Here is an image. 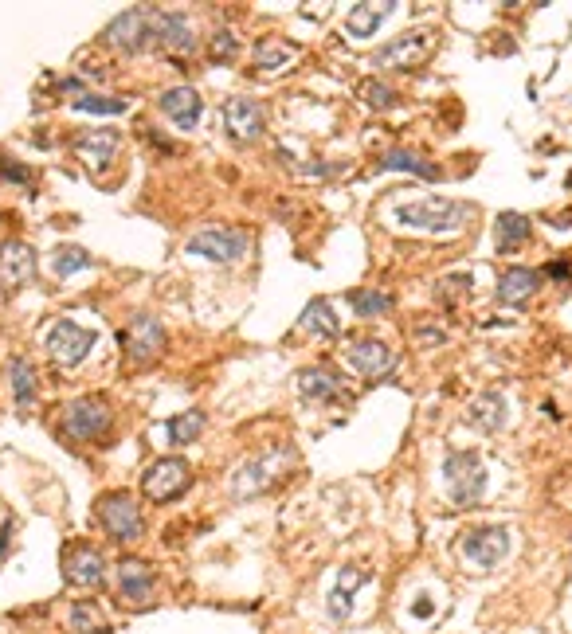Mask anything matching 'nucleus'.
I'll return each mask as SVG.
<instances>
[{"mask_svg": "<svg viewBox=\"0 0 572 634\" xmlns=\"http://www.w3.org/2000/svg\"><path fill=\"white\" fill-rule=\"evenodd\" d=\"M431 51H435V32L431 28H416V32H404V36L388 40L373 55V67H381V71H412V67L428 63Z\"/></svg>", "mask_w": 572, "mask_h": 634, "instance_id": "423d86ee", "label": "nucleus"}, {"mask_svg": "<svg viewBox=\"0 0 572 634\" xmlns=\"http://www.w3.org/2000/svg\"><path fill=\"white\" fill-rule=\"evenodd\" d=\"M459 548H463V560L475 564L478 572H494L510 556V529L506 525H475Z\"/></svg>", "mask_w": 572, "mask_h": 634, "instance_id": "6e6552de", "label": "nucleus"}, {"mask_svg": "<svg viewBox=\"0 0 572 634\" xmlns=\"http://www.w3.org/2000/svg\"><path fill=\"white\" fill-rule=\"evenodd\" d=\"M200 431H204V411H181V415L169 419V443L173 447H189Z\"/></svg>", "mask_w": 572, "mask_h": 634, "instance_id": "72a5a7b5", "label": "nucleus"}, {"mask_svg": "<svg viewBox=\"0 0 572 634\" xmlns=\"http://www.w3.org/2000/svg\"><path fill=\"white\" fill-rule=\"evenodd\" d=\"M12 529H16V521H12V517H4V529H0V556L8 552V537H12Z\"/></svg>", "mask_w": 572, "mask_h": 634, "instance_id": "ea45409f", "label": "nucleus"}, {"mask_svg": "<svg viewBox=\"0 0 572 634\" xmlns=\"http://www.w3.org/2000/svg\"><path fill=\"white\" fill-rule=\"evenodd\" d=\"M8 376H12V400H16V408L28 411L36 404V388H40L36 364L24 361V357H12V361H8Z\"/></svg>", "mask_w": 572, "mask_h": 634, "instance_id": "c85d7f7f", "label": "nucleus"}, {"mask_svg": "<svg viewBox=\"0 0 572 634\" xmlns=\"http://www.w3.org/2000/svg\"><path fill=\"white\" fill-rule=\"evenodd\" d=\"M98 333L87 325H75V321H55L48 333V353L55 364L63 368H75V364L87 361V353L95 349Z\"/></svg>", "mask_w": 572, "mask_h": 634, "instance_id": "9b49d317", "label": "nucleus"}, {"mask_svg": "<svg viewBox=\"0 0 572 634\" xmlns=\"http://www.w3.org/2000/svg\"><path fill=\"white\" fill-rule=\"evenodd\" d=\"M294 384H298V396H302V400H314V404H337V400L349 396V384L337 376L334 368H326V364L298 368V372H294Z\"/></svg>", "mask_w": 572, "mask_h": 634, "instance_id": "4468645a", "label": "nucleus"}, {"mask_svg": "<svg viewBox=\"0 0 572 634\" xmlns=\"http://www.w3.org/2000/svg\"><path fill=\"white\" fill-rule=\"evenodd\" d=\"M0 181L4 184H32V169L12 161V157H0Z\"/></svg>", "mask_w": 572, "mask_h": 634, "instance_id": "4c0bfd02", "label": "nucleus"}, {"mask_svg": "<svg viewBox=\"0 0 572 634\" xmlns=\"http://www.w3.org/2000/svg\"><path fill=\"white\" fill-rule=\"evenodd\" d=\"M185 251L196 255V259H208V263H236V259H243V251H247V235L239 227L212 224L204 227V231H196V235H189Z\"/></svg>", "mask_w": 572, "mask_h": 634, "instance_id": "1a4fd4ad", "label": "nucleus"}, {"mask_svg": "<svg viewBox=\"0 0 572 634\" xmlns=\"http://www.w3.org/2000/svg\"><path fill=\"white\" fill-rule=\"evenodd\" d=\"M161 345H165V325L153 314H138L122 329V349H126L130 361H138V364L153 361V357L161 353Z\"/></svg>", "mask_w": 572, "mask_h": 634, "instance_id": "2eb2a0df", "label": "nucleus"}, {"mask_svg": "<svg viewBox=\"0 0 572 634\" xmlns=\"http://www.w3.org/2000/svg\"><path fill=\"white\" fill-rule=\"evenodd\" d=\"M541 278L545 274L533 271V267H510V271L498 278V302L502 306H525L541 290Z\"/></svg>", "mask_w": 572, "mask_h": 634, "instance_id": "b1692460", "label": "nucleus"}, {"mask_svg": "<svg viewBox=\"0 0 572 634\" xmlns=\"http://www.w3.org/2000/svg\"><path fill=\"white\" fill-rule=\"evenodd\" d=\"M51 271H55V278H75V274L83 271H95V259L83 247H59L51 255Z\"/></svg>", "mask_w": 572, "mask_h": 634, "instance_id": "7c9ffc66", "label": "nucleus"}, {"mask_svg": "<svg viewBox=\"0 0 572 634\" xmlns=\"http://www.w3.org/2000/svg\"><path fill=\"white\" fill-rule=\"evenodd\" d=\"M95 513H98V525L106 529V537L118 544H134L142 541L145 533V521H142V509L138 501L130 498L126 490H110L95 501Z\"/></svg>", "mask_w": 572, "mask_h": 634, "instance_id": "20e7f679", "label": "nucleus"}, {"mask_svg": "<svg viewBox=\"0 0 572 634\" xmlns=\"http://www.w3.org/2000/svg\"><path fill=\"white\" fill-rule=\"evenodd\" d=\"M220 118H224V130H228L232 141H239V145L259 141V137H263V126H267L263 106H259L255 98H228V102L220 106Z\"/></svg>", "mask_w": 572, "mask_h": 634, "instance_id": "dca6fc26", "label": "nucleus"}, {"mask_svg": "<svg viewBox=\"0 0 572 634\" xmlns=\"http://www.w3.org/2000/svg\"><path fill=\"white\" fill-rule=\"evenodd\" d=\"M239 55V40L236 32H228V28H220L212 40H208V59L212 63H236Z\"/></svg>", "mask_w": 572, "mask_h": 634, "instance_id": "e433bc0d", "label": "nucleus"}, {"mask_svg": "<svg viewBox=\"0 0 572 634\" xmlns=\"http://www.w3.org/2000/svg\"><path fill=\"white\" fill-rule=\"evenodd\" d=\"M189 486H192V470L185 458H161V462H153V466L145 470V478H142L145 498L157 501V505L177 501Z\"/></svg>", "mask_w": 572, "mask_h": 634, "instance_id": "9d476101", "label": "nucleus"}, {"mask_svg": "<svg viewBox=\"0 0 572 634\" xmlns=\"http://www.w3.org/2000/svg\"><path fill=\"white\" fill-rule=\"evenodd\" d=\"M294 466H298V451L290 443H271V447H263L255 454L247 466H239L236 478H232V494L239 501L259 498V494L275 490Z\"/></svg>", "mask_w": 572, "mask_h": 634, "instance_id": "f03ea898", "label": "nucleus"}, {"mask_svg": "<svg viewBox=\"0 0 572 634\" xmlns=\"http://www.w3.org/2000/svg\"><path fill=\"white\" fill-rule=\"evenodd\" d=\"M467 423L482 431V435H498L506 423H510V400H506V392H498V388H490V392H482L471 400V408H467Z\"/></svg>", "mask_w": 572, "mask_h": 634, "instance_id": "aec40b11", "label": "nucleus"}, {"mask_svg": "<svg viewBox=\"0 0 572 634\" xmlns=\"http://www.w3.org/2000/svg\"><path fill=\"white\" fill-rule=\"evenodd\" d=\"M63 580L75 588H102L106 584V560L95 544L75 541L63 548Z\"/></svg>", "mask_w": 572, "mask_h": 634, "instance_id": "ddd939ff", "label": "nucleus"}, {"mask_svg": "<svg viewBox=\"0 0 572 634\" xmlns=\"http://www.w3.org/2000/svg\"><path fill=\"white\" fill-rule=\"evenodd\" d=\"M102 44L118 47V51H126V55H142L145 47L153 44V8H149V4H138V8L118 12V16L106 24Z\"/></svg>", "mask_w": 572, "mask_h": 634, "instance_id": "39448f33", "label": "nucleus"}, {"mask_svg": "<svg viewBox=\"0 0 572 634\" xmlns=\"http://www.w3.org/2000/svg\"><path fill=\"white\" fill-rule=\"evenodd\" d=\"M114 580H118V595L126 599V603H134V607H145L149 599H153V588H157V576H153V568L138 560V556H126V560H118V568H114Z\"/></svg>", "mask_w": 572, "mask_h": 634, "instance_id": "f3484780", "label": "nucleus"}, {"mask_svg": "<svg viewBox=\"0 0 572 634\" xmlns=\"http://www.w3.org/2000/svg\"><path fill=\"white\" fill-rule=\"evenodd\" d=\"M71 110H79V114H126V98H106V94L83 91L79 98H71Z\"/></svg>", "mask_w": 572, "mask_h": 634, "instance_id": "f704fd0d", "label": "nucleus"}, {"mask_svg": "<svg viewBox=\"0 0 572 634\" xmlns=\"http://www.w3.org/2000/svg\"><path fill=\"white\" fill-rule=\"evenodd\" d=\"M71 631L75 634H114L106 615L98 611V603H75L71 607Z\"/></svg>", "mask_w": 572, "mask_h": 634, "instance_id": "473e14b6", "label": "nucleus"}, {"mask_svg": "<svg viewBox=\"0 0 572 634\" xmlns=\"http://www.w3.org/2000/svg\"><path fill=\"white\" fill-rule=\"evenodd\" d=\"M545 274H549V278H572V267L569 263H549Z\"/></svg>", "mask_w": 572, "mask_h": 634, "instance_id": "58836bf2", "label": "nucleus"}, {"mask_svg": "<svg viewBox=\"0 0 572 634\" xmlns=\"http://www.w3.org/2000/svg\"><path fill=\"white\" fill-rule=\"evenodd\" d=\"M349 306L357 317H381L396 306V298L388 290H349Z\"/></svg>", "mask_w": 572, "mask_h": 634, "instance_id": "2f4dec72", "label": "nucleus"}, {"mask_svg": "<svg viewBox=\"0 0 572 634\" xmlns=\"http://www.w3.org/2000/svg\"><path fill=\"white\" fill-rule=\"evenodd\" d=\"M110 423H114V411H110V404L102 396H79V400H71L63 408V427L79 443H91L98 435H106Z\"/></svg>", "mask_w": 572, "mask_h": 634, "instance_id": "0eeeda50", "label": "nucleus"}, {"mask_svg": "<svg viewBox=\"0 0 572 634\" xmlns=\"http://www.w3.org/2000/svg\"><path fill=\"white\" fill-rule=\"evenodd\" d=\"M392 0H384V4H353L349 8V16H345V36H353V40H369V36H377L381 32V24L392 16Z\"/></svg>", "mask_w": 572, "mask_h": 634, "instance_id": "393cba45", "label": "nucleus"}, {"mask_svg": "<svg viewBox=\"0 0 572 634\" xmlns=\"http://www.w3.org/2000/svg\"><path fill=\"white\" fill-rule=\"evenodd\" d=\"M32 278H36V247H28L24 239L0 243V286L20 290Z\"/></svg>", "mask_w": 572, "mask_h": 634, "instance_id": "a211bd4d", "label": "nucleus"}, {"mask_svg": "<svg viewBox=\"0 0 572 634\" xmlns=\"http://www.w3.org/2000/svg\"><path fill=\"white\" fill-rule=\"evenodd\" d=\"M161 114L173 118V126H177L181 134H192V130L200 126L204 102H200V94L192 91V87H169V91L161 94Z\"/></svg>", "mask_w": 572, "mask_h": 634, "instance_id": "4be33fe9", "label": "nucleus"}, {"mask_svg": "<svg viewBox=\"0 0 572 634\" xmlns=\"http://www.w3.org/2000/svg\"><path fill=\"white\" fill-rule=\"evenodd\" d=\"M71 149L91 165V169H106L114 161V153L122 149V134L118 130H79L71 137Z\"/></svg>", "mask_w": 572, "mask_h": 634, "instance_id": "412c9836", "label": "nucleus"}, {"mask_svg": "<svg viewBox=\"0 0 572 634\" xmlns=\"http://www.w3.org/2000/svg\"><path fill=\"white\" fill-rule=\"evenodd\" d=\"M298 329L310 333V337H318V341H334V337H341V321H337L334 306H330L326 298H314V302L302 310Z\"/></svg>", "mask_w": 572, "mask_h": 634, "instance_id": "bb28decb", "label": "nucleus"}, {"mask_svg": "<svg viewBox=\"0 0 572 634\" xmlns=\"http://www.w3.org/2000/svg\"><path fill=\"white\" fill-rule=\"evenodd\" d=\"M533 235V220L522 216V212H498L494 220V243H498V255H514L522 251Z\"/></svg>", "mask_w": 572, "mask_h": 634, "instance_id": "a878e982", "label": "nucleus"}, {"mask_svg": "<svg viewBox=\"0 0 572 634\" xmlns=\"http://www.w3.org/2000/svg\"><path fill=\"white\" fill-rule=\"evenodd\" d=\"M392 220L408 231H424V235H451L475 220V204L463 200H447V196H431V200H412V204H396Z\"/></svg>", "mask_w": 572, "mask_h": 634, "instance_id": "f257e3e1", "label": "nucleus"}, {"mask_svg": "<svg viewBox=\"0 0 572 634\" xmlns=\"http://www.w3.org/2000/svg\"><path fill=\"white\" fill-rule=\"evenodd\" d=\"M443 482H447V498L459 509H471L486 498V466L475 451H447L443 458Z\"/></svg>", "mask_w": 572, "mask_h": 634, "instance_id": "7ed1b4c3", "label": "nucleus"}, {"mask_svg": "<svg viewBox=\"0 0 572 634\" xmlns=\"http://www.w3.org/2000/svg\"><path fill=\"white\" fill-rule=\"evenodd\" d=\"M369 584V572H361V568H341V576H337V588L326 595V615L334 619V623H345L349 615H353V599H357V591Z\"/></svg>", "mask_w": 572, "mask_h": 634, "instance_id": "5701e85b", "label": "nucleus"}, {"mask_svg": "<svg viewBox=\"0 0 572 634\" xmlns=\"http://www.w3.org/2000/svg\"><path fill=\"white\" fill-rule=\"evenodd\" d=\"M153 40L173 55H192L196 51V28H192L185 12H157L153 8Z\"/></svg>", "mask_w": 572, "mask_h": 634, "instance_id": "6ab92c4d", "label": "nucleus"}, {"mask_svg": "<svg viewBox=\"0 0 572 634\" xmlns=\"http://www.w3.org/2000/svg\"><path fill=\"white\" fill-rule=\"evenodd\" d=\"M345 361L365 380H384L396 372V353L384 345L381 337H349L345 341Z\"/></svg>", "mask_w": 572, "mask_h": 634, "instance_id": "f8f14e48", "label": "nucleus"}, {"mask_svg": "<svg viewBox=\"0 0 572 634\" xmlns=\"http://www.w3.org/2000/svg\"><path fill=\"white\" fill-rule=\"evenodd\" d=\"M357 94H361V102H365L369 110H392V106L400 102V94L392 91L388 83H381V79H365V83L357 87Z\"/></svg>", "mask_w": 572, "mask_h": 634, "instance_id": "c9c22d12", "label": "nucleus"}, {"mask_svg": "<svg viewBox=\"0 0 572 634\" xmlns=\"http://www.w3.org/2000/svg\"><path fill=\"white\" fill-rule=\"evenodd\" d=\"M377 165H381V169H396V173H416V177H424V181H439V177H443L439 165H431L428 157H420V153H412V149H404V145L384 149L381 157H377Z\"/></svg>", "mask_w": 572, "mask_h": 634, "instance_id": "cd10ccee", "label": "nucleus"}, {"mask_svg": "<svg viewBox=\"0 0 572 634\" xmlns=\"http://www.w3.org/2000/svg\"><path fill=\"white\" fill-rule=\"evenodd\" d=\"M302 55V47L298 44H286V40H275V36H267V40H259L255 44V55H251V63H255V71H283L286 63H294Z\"/></svg>", "mask_w": 572, "mask_h": 634, "instance_id": "c756f323", "label": "nucleus"}]
</instances>
